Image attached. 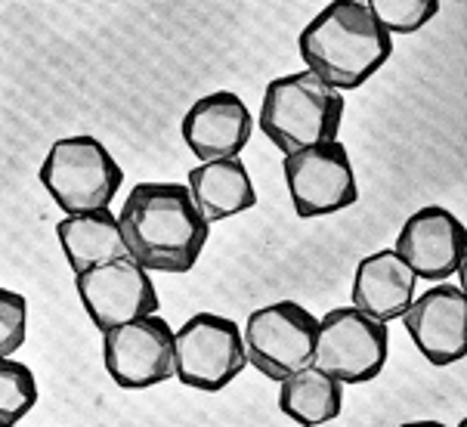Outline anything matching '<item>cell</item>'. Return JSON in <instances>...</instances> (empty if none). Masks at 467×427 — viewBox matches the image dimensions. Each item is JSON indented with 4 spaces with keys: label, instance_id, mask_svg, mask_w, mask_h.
<instances>
[{
    "label": "cell",
    "instance_id": "15",
    "mask_svg": "<svg viewBox=\"0 0 467 427\" xmlns=\"http://www.w3.org/2000/svg\"><path fill=\"white\" fill-rule=\"evenodd\" d=\"M189 195L208 224H220L235 214H244L257 204V189L242 158L202 161L189 171Z\"/></svg>",
    "mask_w": 467,
    "mask_h": 427
},
{
    "label": "cell",
    "instance_id": "3",
    "mask_svg": "<svg viewBox=\"0 0 467 427\" xmlns=\"http://www.w3.org/2000/svg\"><path fill=\"white\" fill-rule=\"evenodd\" d=\"M344 121V93L319 81L310 71L273 78L264 90L260 130L282 155L335 142Z\"/></svg>",
    "mask_w": 467,
    "mask_h": 427
},
{
    "label": "cell",
    "instance_id": "9",
    "mask_svg": "<svg viewBox=\"0 0 467 427\" xmlns=\"http://www.w3.org/2000/svg\"><path fill=\"white\" fill-rule=\"evenodd\" d=\"M102 362L124 391H146L173 378V328L161 316L102 331Z\"/></svg>",
    "mask_w": 467,
    "mask_h": 427
},
{
    "label": "cell",
    "instance_id": "10",
    "mask_svg": "<svg viewBox=\"0 0 467 427\" xmlns=\"http://www.w3.org/2000/svg\"><path fill=\"white\" fill-rule=\"evenodd\" d=\"M75 291L99 331L128 326L142 316L158 313V291L152 276L130 257L75 276Z\"/></svg>",
    "mask_w": 467,
    "mask_h": 427
},
{
    "label": "cell",
    "instance_id": "5",
    "mask_svg": "<svg viewBox=\"0 0 467 427\" xmlns=\"http://www.w3.org/2000/svg\"><path fill=\"white\" fill-rule=\"evenodd\" d=\"M242 326L220 313H195L173 331V378L202 393H217L242 375Z\"/></svg>",
    "mask_w": 467,
    "mask_h": 427
},
{
    "label": "cell",
    "instance_id": "7",
    "mask_svg": "<svg viewBox=\"0 0 467 427\" xmlns=\"http://www.w3.org/2000/svg\"><path fill=\"white\" fill-rule=\"evenodd\" d=\"M387 350H390L387 326L353 307H337L319 319L313 369L326 371L337 384H366L384 371Z\"/></svg>",
    "mask_w": 467,
    "mask_h": 427
},
{
    "label": "cell",
    "instance_id": "2",
    "mask_svg": "<svg viewBox=\"0 0 467 427\" xmlns=\"http://www.w3.org/2000/svg\"><path fill=\"white\" fill-rule=\"evenodd\" d=\"M297 53L310 75L344 93L384 68L393 53V37L378 26L368 4L335 0L306 22L297 37Z\"/></svg>",
    "mask_w": 467,
    "mask_h": 427
},
{
    "label": "cell",
    "instance_id": "14",
    "mask_svg": "<svg viewBox=\"0 0 467 427\" xmlns=\"http://www.w3.org/2000/svg\"><path fill=\"white\" fill-rule=\"evenodd\" d=\"M418 279L400 260L393 248L375 251V255L362 257L353 276V310H359L368 319L381 322H397L406 316V310L415 300Z\"/></svg>",
    "mask_w": 467,
    "mask_h": 427
},
{
    "label": "cell",
    "instance_id": "1",
    "mask_svg": "<svg viewBox=\"0 0 467 427\" xmlns=\"http://www.w3.org/2000/svg\"><path fill=\"white\" fill-rule=\"evenodd\" d=\"M118 229L146 273H189L208 245L211 224L183 183H137L118 214Z\"/></svg>",
    "mask_w": 467,
    "mask_h": 427
},
{
    "label": "cell",
    "instance_id": "4",
    "mask_svg": "<svg viewBox=\"0 0 467 427\" xmlns=\"http://www.w3.org/2000/svg\"><path fill=\"white\" fill-rule=\"evenodd\" d=\"M121 183V164L90 133L57 140L41 164V186L66 217L109 208Z\"/></svg>",
    "mask_w": 467,
    "mask_h": 427
},
{
    "label": "cell",
    "instance_id": "21",
    "mask_svg": "<svg viewBox=\"0 0 467 427\" xmlns=\"http://www.w3.org/2000/svg\"><path fill=\"white\" fill-rule=\"evenodd\" d=\"M400 427H446L442 422H431V418H421V422H406V424H400Z\"/></svg>",
    "mask_w": 467,
    "mask_h": 427
},
{
    "label": "cell",
    "instance_id": "16",
    "mask_svg": "<svg viewBox=\"0 0 467 427\" xmlns=\"http://www.w3.org/2000/svg\"><path fill=\"white\" fill-rule=\"evenodd\" d=\"M57 239L75 276L130 257L121 229H118V217L109 208L62 217L57 224Z\"/></svg>",
    "mask_w": 467,
    "mask_h": 427
},
{
    "label": "cell",
    "instance_id": "19",
    "mask_svg": "<svg viewBox=\"0 0 467 427\" xmlns=\"http://www.w3.org/2000/svg\"><path fill=\"white\" fill-rule=\"evenodd\" d=\"M440 0H371L368 10L387 35H415L427 22L437 19Z\"/></svg>",
    "mask_w": 467,
    "mask_h": 427
},
{
    "label": "cell",
    "instance_id": "11",
    "mask_svg": "<svg viewBox=\"0 0 467 427\" xmlns=\"http://www.w3.org/2000/svg\"><path fill=\"white\" fill-rule=\"evenodd\" d=\"M393 251L415 273V279L440 285L462 273L464 224L442 204H427L402 224Z\"/></svg>",
    "mask_w": 467,
    "mask_h": 427
},
{
    "label": "cell",
    "instance_id": "12",
    "mask_svg": "<svg viewBox=\"0 0 467 427\" xmlns=\"http://www.w3.org/2000/svg\"><path fill=\"white\" fill-rule=\"evenodd\" d=\"M411 344L431 366H452L467 353V297L458 285L440 282L411 300L402 316Z\"/></svg>",
    "mask_w": 467,
    "mask_h": 427
},
{
    "label": "cell",
    "instance_id": "20",
    "mask_svg": "<svg viewBox=\"0 0 467 427\" xmlns=\"http://www.w3.org/2000/svg\"><path fill=\"white\" fill-rule=\"evenodd\" d=\"M28 335V300L19 291L0 288V359L13 356Z\"/></svg>",
    "mask_w": 467,
    "mask_h": 427
},
{
    "label": "cell",
    "instance_id": "6",
    "mask_svg": "<svg viewBox=\"0 0 467 427\" xmlns=\"http://www.w3.org/2000/svg\"><path fill=\"white\" fill-rule=\"evenodd\" d=\"M316 331L319 319L306 307L295 300H275L254 310L244 322V359L269 381H285L295 371L313 366Z\"/></svg>",
    "mask_w": 467,
    "mask_h": 427
},
{
    "label": "cell",
    "instance_id": "13",
    "mask_svg": "<svg viewBox=\"0 0 467 427\" xmlns=\"http://www.w3.org/2000/svg\"><path fill=\"white\" fill-rule=\"evenodd\" d=\"M183 140L189 152L202 161H220V158H239L248 146L254 118L239 93L217 90L189 106L183 115Z\"/></svg>",
    "mask_w": 467,
    "mask_h": 427
},
{
    "label": "cell",
    "instance_id": "18",
    "mask_svg": "<svg viewBox=\"0 0 467 427\" xmlns=\"http://www.w3.org/2000/svg\"><path fill=\"white\" fill-rule=\"evenodd\" d=\"M37 402L35 371L26 362L0 359V427H16Z\"/></svg>",
    "mask_w": 467,
    "mask_h": 427
},
{
    "label": "cell",
    "instance_id": "8",
    "mask_svg": "<svg viewBox=\"0 0 467 427\" xmlns=\"http://www.w3.org/2000/svg\"><path fill=\"white\" fill-rule=\"evenodd\" d=\"M282 171L291 204L304 220L328 217V214L350 208L359 199L353 161L347 155V146H340L337 140L285 155Z\"/></svg>",
    "mask_w": 467,
    "mask_h": 427
},
{
    "label": "cell",
    "instance_id": "17",
    "mask_svg": "<svg viewBox=\"0 0 467 427\" xmlns=\"http://www.w3.org/2000/svg\"><path fill=\"white\" fill-rule=\"evenodd\" d=\"M279 409L300 427H322L335 422L344 409V384L313 366L295 371L279 381Z\"/></svg>",
    "mask_w": 467,
    "mask_h": 427
}]
</instances>
